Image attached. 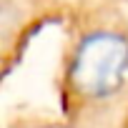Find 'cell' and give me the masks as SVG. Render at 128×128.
I'll return each mask as SVG.
<instances>
[{
	"instance_id": "6da1fadb",
	"label": "cell",
	"mask_w": 128,
	"mask_h": 128,
	"mask_svg": "<svg viewBox=\"0 0 128 128\" xmlns=\"http://www.w3.org/2000/svg\"><path fill=\"white\" fill-rule=\"evenodd\" d=\"M70 76L80 98L108 113L98 106L118 100L128 86V35L110 28L86 33L73 45Z\"/></svg>"
}]
</instances>
